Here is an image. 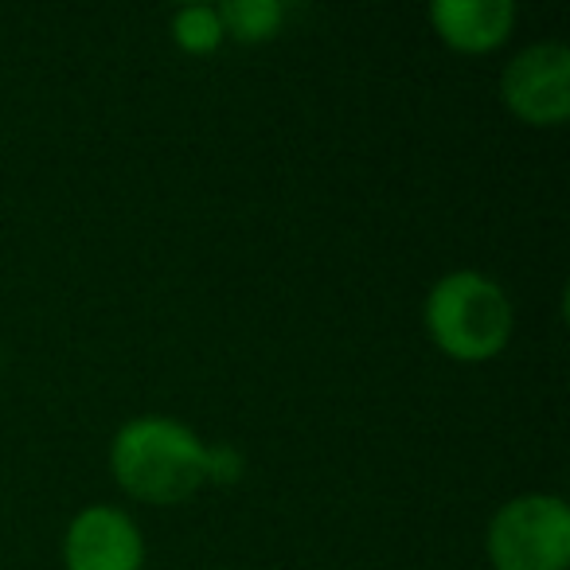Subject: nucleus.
<instances>
[{
	"label": "nucleus",
	"mask_w": 570,
	"mask_h": 570,
	"mask_svg": "<svg viewBox=\"0 0 570 570\" xmlns=\"http://www.w3.org/2000/svg\"><path fill=\"white\" fill-rule=\"evenodd\" d=\"M110 469L145 504H184L204 484H235L246 461L235 445H207L176 419H134L114 434Z\"/></svg>",
	"instance_id": "f257e3e1"
},
{
	"label": "nucleus",
	"mask_w": 570,
	"mask_h": 570,
	"mask_svg": "<svg viewBox=\"0 0 570 570\" xmlns=\"http://www.w3.org/2000/svg\"><path fill=\"white\" fill-rule=\"evenodd\" d=\"M515 313L508 294L476 269H453L438 277L426 297V333L445 356L481 364L504 352Z\"/></svg>",
	"instance_id": "f03ea898"
},
{
	"label": "nucleus",
	"mask_w": 570,
	"mask_h": 570,
	"mask_svg": "<svg viewBox=\"0 0 570 570\" xmlns=\"http://www.w3.org/2000/svg\"><path fill=\"white\" fill-rule=\"evenodd\" d=\"M489 559L497 570H567L570 508L551 492L508 500L489 523Z\"/></svg>",
	"instance_id": "7ed1b4c3"
},
{
	"label": "nucleus",
	"mask_w": 570,
	"mask_h": 570,
	"mask_svg": "<svg viewBox=\"0 0 570 570\" xmlns=\"http://www.w3.org/2000/svg\"><path fill=\"white\" fill-rule=\"evenodd\" d=\"M500 98L528 126H562L570 114V51L562 43L520 51L500 79Z\"/></svg>",
	"instance_id": "20e7f679"
},
{
	"label": "nucleus",
	"mask_w": 570,
	"mask_h": 570,
	"mask_svg": "<svg viewBox=\"0 0 570 570\" xmlns=\"http://www.w3.org/2000/svg\"><path fill=\"white\" fill-rule=\"evenodd\" d=\"M67 570H141L145 539L121 508H82L63 535Z\"/></svg>",
	"instance_id": "39448f33"
},
{
	"label": "nucleus",
	"mask_w": 570,
	"mask_h": 570,
	"mask_svg": "<svg viewBox=\"0 0 570 570\" xmlns=\"http://www.w3.org/2000/svg\"><path fill=\"white\" fill-rule=\"evenodd\" d=\"M430 24L461 56H489L512 36V0H438L430 9Z\"/></svg>",
	"instance_id": "423d86ee"
},
{
	"label": "nucleus",
	"mask_w": 570,
	"mask_h": 570,
	"mask_svg": "<svg viewBox=\"0 0 570 570\" xmlns=\"http://www.w3.org/2000/svg\"><path fill=\"white\" fill-rule=\"evenodd\" d=\"M285 9L277 0H227L219 9L223 36L238 43H266L282 32Z\"/></svg>",
	"instance_id": "0eeeda50"
},
{
	"label": "nucleus",
	"mask_w": 570,
	"mask_h": 570,
	"mask_svg": "<svg viewBox=\"0 0 570 570\" xmlns=\"http://www.w3.org/2000/svg\"><path fill=\"white\" fill-rule=\"evenodd\" d=\"M173 40L188 56H212L219 51V43L227 40L219 24V9H207V4H188L173 17Z\"/></svg>",
	"instance_id": "6e6552de"
}]
</instances>
